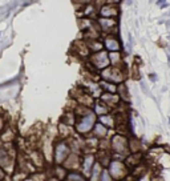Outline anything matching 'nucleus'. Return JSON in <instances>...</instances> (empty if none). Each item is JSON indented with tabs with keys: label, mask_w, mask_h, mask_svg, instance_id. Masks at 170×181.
Wrapping results in <instances>:
<instances>
[{
	"label": "nucleus",
	"mask_w": 170,
	"mask_h": 181,
	"mask_svg": "<svg viewBox=\"0 0 170 181\" xmlns=\"http://www.w3.org/2000/svg\"><path fill=\"white\" fill-rule=\"evenodd\" d=\"M68 147H66L65 144H59L56 145V149H55V156H56V161L57 162H61L64 161V158L68 156Z\"/></svg>",
	"instance_id": "obj_4"
},
{
	"label": "nucleus",
	"mask_w": 170,
	"mask_h": 181,
	"mask_svg": "<svg viewBox=\"0 0 170 181\" xmlns=\"http://www.w3.org/2000/svg\"><path fill=\"white\" fill-rule=\"evenodd\" d=\"M96 112L97 113H106V108H102L100 105H96Z\"/></svg>",
	"instance_id": "obj_16"
},
{
	"label": "nucleus",
	"mask_w": 170,
	"mask_h": 181,
	"mask_svg": "<svg viewBox=\"0 0 170 181\" xmlns=\"http://www.w3.org/2000/svg\"><path fill=\"white\" fill-rule=\"evenodd\" d=\"M96 135L97 136H105L106 135V128L102 124H96Z\"/></svg>",
	"instance_id": "obj_11"
},
{
	"label": "nucleus",
	"mask_w": 170,
	"mask_h": 181,
	"mask_svg": "<svg viewBox=\"0 0 170 181\" xmlns=\"http://www.w3.org/2000/svg\"><path fill=\"white\" fill-rule=\"evenodd\" d=\"M113 148L117 152H125L128 149V141L122 136H116L113 139Z\"/></svg>",
	"instance_id": "obj_5"
},
{
	"label": "nucleus",
	"mask_w": 170,
	"mask_h": 181,
	"mask_svg": "<svg viewBox=\"0 0 170 181\" xmlns=\"http://www.w3.org/2000/svg\"><path fill=\"white\" fill-rule=\"evenodd\" d=\"M104 123H109L108 125H113V119L112 117H109V116H102V119H101Z\"/></svg>",
	"instance_id": "obj_15"
},
{
	"label": "nucleus",
	"mask_w": 170,
	"mask_h": 181,
	"mask_svg": "<svg viewBox=\"0 0 170 181\" xmlns=\"http://www.w3.org/2000/svg\"><path fill=\"white\" fill-rule=\"evenodd\" d=\"M166 25H168V27H170V21H166Z\"/></svg>",
	"instance_id": "obj_21"
},
{
	"label": "nucleus",
	"mask_w": 170,
	"mask_h": 181,
	"mask_svg": "<svg viewBox=\"0 0 170 181\" xmlns=\"http://www.w3.org/2000/svg\"><path fill=\"white\" fill-rule=\"evenodd\" d=\"M93 166H95V168H93V181H96L98 179V175H100V165L96 164Z\"/></svg>",
	"instance_id": "obj_12"
},
{
	"label": "nucleus",
	"mask_w": 170,
	"mask_h": 181,
	"mask_svg": "<svg viewBox=\"0 0 170 181\" xmlns=\"http://www.w3.org/2000/svg\"><path fill=\"white\" fill-rule=\"evenodd\" d=\"M100 24L102 25V28L104 29H108L109 27H112V25L114 24V21L112 19H102V20H100Z\"/></svg>",
	"instance_id": "obj_10"
},
{
	"label": "nucleus",
	"mask_w": 170,
	"mask_h": 181,
	"mask_svg": "<svg viewBox=\"0 0 170 181\" xmlns=\"http://www.w3.org/2000/svg\"><path fill=\"white\" fill-rule=\"evenodd\" d=\"M69 180H72V181H84V179L81 177V176H80V175H74V173L69 175Z\"/></svg>",
	"instance_id": "obj_13"
},
{
	"label": "nucleus",
	"mask_w": 170,
	"mask_h": 181,
	"mask_svg": "<svg viewBox=\"0 0 170 181\" xmlns=\"http://www.w3.org/2000/svg\"><path fill=\"white\" fill-rule=\"evenodd\" d=\"M101 15L104 16V17H106V19H110L112 16L117 15V10H116L114 7H112V6H105L101 10Z\"/></svg>",
	"instance_id": "obj_8"
},
{
	"label": "nucleus",
	"mask_w": 170,
	"mask_h": 181,
	"mask_svg": "<svg viewBox=\"0 0 170 181\" xmlns=\"http://www.w3.org/2000/svg\"><path fill=\"white\" fill-rule=\"evenodd\" d=\"M101 181H112L110 176H109V173H108L106 170L102 172V175H101Z\"/></svg>",
	"instance_id": "obj_14"
},
{
	"label": "nucleus",
	"mask_w": 170,
	"mask_h": 181,
	"mask_svg": "<svg viewBox=\"0 0 170 181\" xmlns=\"http://www.w3.org/2000/svg\"><path fill=\"white\" fill-rule=\"evenodd\" d=\"M157 4H159V6H162L161 8H165V7H168V2H157Z\"/></svg>",
	"instance_id": "obj_19"
},
{
	"label": "nucleus",
	"mask_w": 170,
	"mask_h": 181,
	"mask_svg": "<svg viewBox=\"0 0 170 181\" xmlns=\"http://www.w3.org/2000/svg\"><path fill=\"white\" fill-rule=\"evenodd\" d=\"M169 123H170V117H169Z\"/></svg>",
	"instance_id": "obj_25"
},
{
	"label": "nucleus",
	"mask_w": 170,
	"mask_h": 181,
	"mask_svg": "<svg viewBox=\"0 0 170 181\" xmlns=\"http://www.w3.org/2000/svg\"><path fill=\"white\" fill-rule=\"evenodd\" d=\"M169 64H170V56H169Z\"/></svg>",
	"instance_id": "obj_23"
},
{
	"label": "nucleus",
	"mask_w": 170,
	"mask_h": 181,
	"mask_svg": "<svg viewBox=\"0 0 170 181\" xmlns=\"http://www.w3.org/2000/svg\"><path fill=\"white\" fill-rule=\"evenodd\" d=\"M93 156H87L85 157V160H84V170H85V173H88L89 169H91V165H92V162H93Z\"/></svg>",
	"instance_id": "obj_9"
},
{
	"label": "nucleus",
	"mask_w": 170,
	"mask_h": 181,
	"mask_svg": "<svg viewBox=\"0 0 170 181\" xmlns=\"http://www.w3.org/2000/svg\"><path fill=\"white\" fill-rule=\"evenodd\" d=\"M105 47L106 50H109L112 52H116L120 50V43L116 40L114 37H106L105 39Z\"/></svg>",
	"instance_id": "obj_7"
},
{
	"label": "nucleus",
	"mask_w": 170,
	"mask_h": 181,
	"mask_svg": "<svg viewBox=\"0 0 170 181\" xmlns=\"http://www.w3.org/2000/svg\"><path fill=\"white\" fill-rule=\"evenodd\" d=\"M157 181H164V180H162V179H158V180H157Z\"/></svg>",
	"instance_id": "obj_22"
},
{
	"label": "nucleus",
	"mask_w": 170,
	"mask_h": 181,
	"mask_svg": "<svg viewBox=\"0 0 170 181\" xmlns=\"http://www.w3.org/2000/svg\"><path fill=\"white\" fill-rule=\"evenodd\" d=\"M110 59H113V60H112L113 63H117V61L120 60V55H118V54H117V55H116V54H112V55H110Z\"/></svg>",
	"instance_id": "obj_17"
},
{
	"label": "nucleus",
	"mask_w": 170,
	"mask_h": 181,
	"mask_svg": "<svg viewBox=\"0 0 170 181\" xmlns=\"http://www.w3.org/2000/svg\"><path fill=\"white\" fill-rule=\"evenodd\" d=\"M0 177H2V172H0Z\"/></svg>",
	"instance_id": "obj_24"
},
{
	"label": "nucleus",
	"mask_w": 170,
	"mask_h": 181,
	"mask_svg": "<svg viewBox=\"0 0 170 181\" xmlns=\"http://www.w3.org/2000/svg\"><path fill=\"white\" fill-rule=\"evenodd\" d=\"M110 173L113 177L116 179H121L124 177L125 175V165L122 162H118V161H113L110 164Z\"/></svg>",
	"instance_id": "obj_2"
},
{
	"label": "nucleus",
	"mask_w": 170,
	"mask_h": 181,
	"mask_svg": "<svg viewBox=\"0 0 170 181\" xmlns=\"http://www.w3.org/2000/svg\"><path fill=\"white\" fill-rule=\"evenodd\" d=\"M92 60H93V63H95V65L97 68H104L109 64V57L105 52H98L97 55H95L92 57Z\"/></svg>",
	"instance_id": "obj_3"
},
{
	"label": "nucleus",
	"mask_w": 170,
	"mask_h": 181,
	"mask_svg": "<svg viewBox=\"0 0 170 181\" xmlns=\"http://www.w3.org/2000/svg\"><path fill=\"white\" fill-rule=\"evenodd\" d=\"M149 77H150V79H151V80H153V81H155V79H157V76H155V75H153V73H151Z\"/></svg>",
	"instance_id": "obj_20"
},
{
	"label": "nucleus",
	"mask_w": 170,
	"mask_h": 181,
	"mask_svg": "<svg viewBox=\"0 0 170 181\" xmlns=\"http://www.w3.org/2000/svg\"><path fill=\"white\" fill-rule=\"evenodd\" d=\"M93 124H95V116H93V113H88L81 120V123L77 125V129L80 132H88Z\"/></svg>",
	"instance_id": "obj_1"
},
{
	"label": "nucleus",
	"mask_w": 170,
	"mask_h": 181,
	"mask_svg": "<svg viewBox=\"0 0 170 181\" xmlns=\"http://www.w3.org/2000/svg\"><path fill=\"white\" fill-rule=\"evenodd\" d=\"M169 39H170V36H169Z\"/></svg>",
	"instance_id": "obj_26"
},
{
	"label": "nucleus",
	"mask_w": 170,
	"mask_h": 181,
	"mask_svg": "<svg viewBox=\"0 0 170 181\" xmlns=\"http://www.w3.org/2000/svg\"><path fill=\"white\" fill-rule=\"evenodd\" d=\"M104 77L108 79L109 81H113V83L122 81V75L118 69H106V72L104 73Z\"/></svg>",
	"instance_id": "obj_6"
},
{
	"label": "nucleus",
	"mask_w": 170,
	"mask_h": 181,
	"mask_svg": "<svg viewBox=\"0 0 170 181\" xmlns=\"http://www.w3.org/2000/svg\"><path fill=\"white\" fill-rule=\"evenodd\" d=\"M140 84H141V88H142V91H144L146 95H149V91H147V87L145 85V83H144V81H141Z\"/></svg>",
	"instance_id": "obj_18"
}]
</instances>
